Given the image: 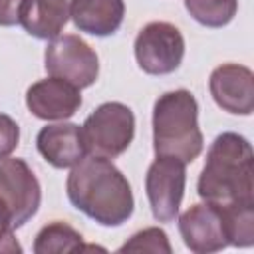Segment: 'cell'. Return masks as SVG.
I'll list each match as a JSON object with an SVG mask.
<instances>
[{"mask_svg": "<svg viewBox=\"0 0 254 254\" xmlns=\"http://www.w3.org/2000/svg\"><path fill=\"white\" fill-rule=\"evenodd\" d=\"M18 141H20L18 123L10 115L0 113V159H6L18 147Z\"/></svg>", "mask_w": 254, "mask_h": 254, "instance_id": "ac0fdd59", "label": "cell"}, {"mask_svg": "<svg viewBox=\"0 0 254 254\" xmlns=\"http://www.w3.org/2000/svg\"><path fill=\"white\" fill-rule=\"evenodd\" d=\"M183 34L169 22H151L137 34L135 58L145 73L165 75L175 71L183 60Z\"/></svg>", "mask_w": 254, "mask_h": 254, "instance_id": "52a82bcc", "label": "cell"}, {"mask_svg": "<svg viewBox=\"0 0 254 254\" xmlns=\"http://www.w3.org/2000/svg\"><path fill=\"white\" fill-rule=\"evenodd\" d=\"M198 194L220 210L254 208V155L244 137L222 133L214 139L198 179Z\"/></svg>", "mask_w": 254, "mask_h": 254, "instance_id": "6da1fadb", "label": "cell"}, {"mask_svg": "<svg viewBox=\"0 0 254 254\" xmlns=\"http://www.w3.org/2000/svg\"><path fill=\"white\" fill-rule=\"evenodd\" d=\"M71 204L103 226H119L133 212V192L123 173L105 157L91 155L67 177Z\"/></svg>", "mask_w": 254, "mask_h": 254, "instance_id": "7a4b0ae2", "label": "cell"}, {"mask_svg": "<svg viewBox=\"0 0 254 254\" xmlns=\"http://www.w3.org/2000/svg\"><path fill=\"white\" fill-rule=\"evenodd\" d=\"M119 252H171L167 234L159 228H147L137 232L129 242H125Z\"/></svg>", "mask_w": 254, "mask_h": 254, "instance_id": "e0dca14e", "label": "cell"}, {"mask_svg": "<svg viewBox=\"0 0 254 254\" xmlns=\"http://www.w3.org/2000/svg\"><path fill=\"white\" fill-rule=\"evenodd\" d=\"M26 105L40 119H65L79 109L81 93L73 83L60 77H50L34 83L28 89Z\"/></svg>", "mask_w": 254, "mask_h": 254, "instance_id": "8fae6325", "label": "cell"}, {"mask_svg": "<svg viewBox=\"0 0 254 254\" xmlns=\"http://www.w3.org/2000/svg\"><path fill=\"white\" fill-rule=\"evenodd\" d=\"M2 228H10V224H8L6 214H4V208H2V204H0V230H2Z\"/></svg>", "mask_w": 254, "mask_h": 254, "instance_id": "44dd1931", "label": "cell"}, {"mask_svg": "<svg viewBox=\"0 0 254 254\" xmlns=\"http://www.w3.org/2000/svg\"><path fill=\"white\" fill-rule=\"evenodd\" d=\"M179 230L187 244L196 254L216 252L228 246V232L220 210L208 202L192 204L179 218Z\"/></svg>", "mask_w": 254, "mask_h": 254, "instance_id": "9c48e42d", "label": "cell"}, {"mask_svg": "<svg viewBox=\"0 0 254 254\" xmlns=\"http://www.w3.org/2000/svg\"><path fill=\"white\" fill-rule=\"evenodd\" d=\"M81 234L71 228L65 222H52L46 224L34 242L36 254H62V252H81V250H93L95 246H83Z\"/></svg>", "mask_w": 254, "mask_h": 254, "instance_id": "9a60e30c", "label": "cell"}, {"mask_svg": "<svg viewBox=\"0 0 254 254\" xmlns=\"http://www.w3.org/2000/svg\"><path fill=\"white\" fill-rule=\"evenodd\" d=\"M147 198L159 222H171L181 206L185 190V163L177 157L157 155L145 179Z\"/></svg>", "mask_w": 254, "mask_h": 254, "instance_id": "ba28073f", "label": "cell"}, {"mask_svg": "<svg viewBox=\"0 0 254 254\" xmlns=\"http://www.w3.org/2000/svg\"><path fill=\"white\" fill-rule=\"evenodd\" d=\"M125 14L123 0H73L71 18L73 24L87 34L93 36H109L113 34Z\"/></svg>", "mask_w": 254, "mask_h": 254, "instance_id": "5bb4252c", "label": "cell"}, {"mask_svg": "<svg viewBox=\"0 0 254 254\" xmlns=\"http://www.w3.org/2000/svg\"><path fill=\"white\" fill-rule=\"evenodd\" d=\"M71 4L73 0H24L20 24L34 38H56L71 16Z\"/></svg>", "mask_w": 254, "mask_h": 254, "instance_id": "4fadbf2b", "label": "cell"}, {"mask_svg": "<svg viewBox=\"0 0 254 254\" xmlns=\"http://www.w3.org/2000/svg\"><path fill=\"white\" fill-rule=\"evenodd\" d=\"M46 71L52 77L65 79L75 87H89L99 73V62L95 52L73 34L52 38L44 54Z\"/></svg>", "mask_w": 254, "mask_h": 254, "instance_id": "8992f818", "label": "cell"}, {"mask_svg": "<svg viewBox=\"0 0 254 254\" xmlns=\"http://www.w3.org/2000/svg\"><path fill=\"white\" fill-rule=\"evenodd\" d=\"M185 8L202 26L222 28L234 18L238 0H185Z\"/></svg>", "mask_w": 254, "mask_h": 254, "instance_id": "2e32d148", "label": "cell"}, {"mask_svg": "<svg viewBox=\"0 0 254 254\" xmlns=\"http://www.w3.org/2000/svg\"><path fill=\"white\" fill-rule=\"evenodd\" d=\"M40 198V183L28 163L22 159H4L0 163V204L12 230L36 214Z\"/></svg>", "mask_w": 254, "mask_h": 254, "instance_id": "5b68a950", "label": "cell"}, {"mask_svg": "<svg viewBox=\"0 0 254 254\" xmlns=\"http://www.w3.org/2000/svg\"><path fill=\"white\" fill-rule=\"evenodd\" d=\"M22 4H24V0H0V26L18 24Z\"/></svg>", "mask_w": 254, "mask_h": 254, "instance_id": "d6986e66", "label": "cell"}, {"mask_svg": "<svg viewBox=\"0 0 254 254\" xmlns=\"http://www.w3.org/2000/svg\"><path fill=\"white\" fill-rule=\"evenodd\" d=\"M36 145L40 155L56 169L73 167L87 153L81 127L75 123H56L44 127L36 137Z\"/></svg>", "mask_w": 254, "mask_h": 254, "instance_id": "7c38bea8", "label": "cell"}, {"mask_svg": "<svg viewBox=\"0 0 254 254\" xmlns=\"http://www.w3.org/2000/svg\"><path fill=\"white\" fill-rule=\"evenodd\" d=\"M0 252H22V246L16 242L12 228L0 230Z\"/></svg>", "mask_w": 254, "mask_h": 254, "instance_id": "ffe728a7", "label": "cell"}, {"mask_svg": "<svg viewBox=\"0 0 254 254\" xmlns=\"http://www.w3.org/2000/svg\"><path fill=\"white\" fill-rule=\"evenodd\" d=\"M153 145L163 157H177L183 163L194 161L202 151L198 129V103L187 89L163 93L153 107Z\"/></svg>", "mask_w": 254, "mask_h": 254, "instance_id": "3957f363", "label": "cell"}, {"mask_svg": "<svg viewBox=\"0 0 254 254\" xmlns=\"http://www.w3.org/2000/svg\"><path fill=\"white\" fill-rule=\"evenodd\" d=\"M210 93L224 111L250 115L254 109V75L238 64L218 65L210 73Z\"/></svg>", "mask_w": 254, "mask_h": 254, "instance_id": "30bf717a", "label": "cell"}, {"mask_svg": "<svg viewBox=\"0 0 254 254\" xmlns=\"http://www.w3.org/2000/svg\"><path fill=\"white\" fill-rule=\"evenodd\" d=\"M81 135L87 153L113 159L131 145L135 135V115L127 105L107 101L85 119Z\"/></svg>", "mask_w": 254, "mask_h": 254, "instance_id": "277c9868", "label": "cell"}]
</instances>
